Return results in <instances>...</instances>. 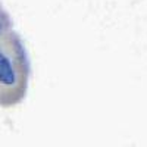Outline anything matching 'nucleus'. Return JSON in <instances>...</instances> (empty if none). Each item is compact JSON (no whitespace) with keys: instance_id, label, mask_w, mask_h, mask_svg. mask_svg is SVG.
Returning <instances> with one entry per match:
<instances>
[{"instance_id":"obj_2","label":"nucleus","mask_w":147,"mask_h":147,"mask_svg":"<svg viewBox=\"0 0 147 147\" xmlns=\"http://www.w3.org/2000/svg\"><path fill=\"white\" fill-rule=\"evenodd\" d=\"M0 30H2V25H0Z\"/></svg>"},{"instance_id":"obj_1","label":"nucleus","mask_w":147,"mask_h":147,"mask_svg":"<svg viewBox=\"0 0 147 147\" xmlns=\"http://www.w3.org/2000/svg\"><path fill=\"white\" fill-rule=\"evenodd\" d=\"M22 82V65L10 50L0 47V90L15 93L21 88Z\"/></svg>"}]
</instances>
